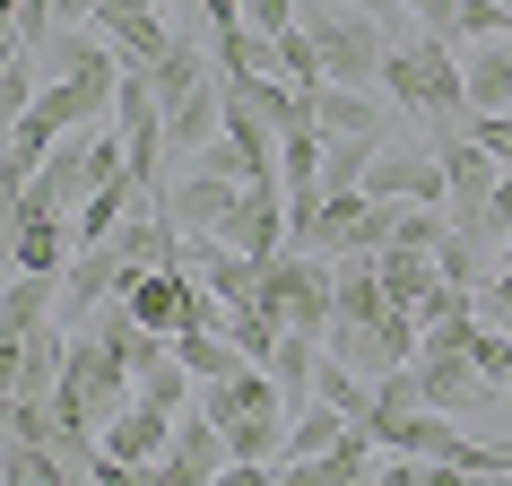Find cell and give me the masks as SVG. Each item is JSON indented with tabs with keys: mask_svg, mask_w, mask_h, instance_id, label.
Wrapping results in <instances>:
<instances>
[{
	"mask_svg": "<svg viewBox=\"0 0 512 486\" xmlns=\"http://www.w3.org/2000/svg\"><path fill=\"white\" fill-rule=\"evenodd\" d=\"M252 304H270L287 330H313V339H322V330L339 322V261H330V252H296V243H287V252H270V261H261V296H252Z\"/></svg>",
	"mask_w": 512,
	"mask_h": 486,
	"instance_id": "6da1fadb",
	"label": "cell"
},
{
	"mask_svg": "<svg viewBox=\"0 0 512 486\" xmlns=\"http://www.w3.org/2000/svg\"><path fill=\"white\" fill-rule=\"evenodd\" d=\"M217 243H235V252H252V261L287 252V183H243V200L226 209Z\"/></svg>",
	"mask_w": 512,
	"mask_h": 486,
	"instance_id": "7a4b0ae2",
	"label": "cell"
},
{
	"mask_svg": "<svg viewBox=\"0 0 512 486\" xmlns=\"http://www.w3.org/2000/svg\"><path fill=\"white\" fill-rule=\"evenodd\" d=\"M365 191H374V200H434V209H452V174L434 157V139L426 148H382L374 174H365Z\"/></svg>",
	"mask_w": 512,
	"mask_h": 486,
	"instance_id": "3957f363",
	"label": "cell"
},
{
	"mask_svg": "<svg viewBox=\"0 0 512 486\" xmlns=\"http://www.w3.org/2000/svg\"><path fill=\"white\" fill-rule=\"evenodd\" d=\"M122 278H131L122 243H87V252H70V270H61V322H87V313H105V304L122 296Z\"/></svg>",
	"mask_w": 512,
	"mask_h": 486,
	"instance_id": "277c9868",
	"label": "cell"
},
{
	"mask_svg": "<svg viewBox=\"0 0 512 486\" xmlns=\"http://www.w3.org/2000/svg\"><path fill=\"white\" fill-rule=\"evenodd\" d=\"M61 365H70V339H61V313H53L27 339H9V400H53Z\"/></svg>",
	"mask_w": 512,
	"mask_h": 486,
	"instance_id": "5b68a950",
	"label": "cell"
},
{
	"mask_svg": "<svg viewBox=\"0 0 512 486\" xmlns=\"http://www.w3.org/2000/svg\"><path fill=\"white\" fill-rule=\"evenodd\" d=\"M157 200H165V217H174L183 235H217V226H226V209L243 200V183H226V174H200V165H191V174H174Z\"/></svg>",
	"mask_w": 512,
	"mask_h": 486,
	"instance_id": "8992f818",
	"label": "cell"
},
{
	"mask_svg": "<svg viewBox=\"0 0 512 486\" xmlns=\"http://www.w3.org/2000/svg\"><path fill=\"white\" fill-rule=\"evenodd\" d=\"M313 122H322L330 139H391V113H382V96H374V87H339V79L313 87Z\"/></svg>",
	"mask_w": 512,
	"mask_h": 486,
	"instance_id": "52a82bcc",
	"label": "cell"
},
{
	"mask_svg": "<svg viewBox=\"0 0 512 486\" xmlns=\"http://www.w3.org/2000/svg\"><path fill=\"white\" fill-rule=\"evenodd\" d=\"M460 70H469V113H512V35L460 44Z\"/></svg>",
	"mask_w": 512,
	"mask_h": 486,
	"instance_id": "ba28073f",
	"label": "cell"
},
{
	"mask_svg": "<svg viewBox=\"0 0 512 486\" xmlns=\"http://www.w3.org/2000/svg\"><path fill=\"white\" fill-rule=\"evenodd\" d=\"M217 131H226V70H217V79H200L183 105L165 113V148H174V157H191V148H209Z\"/></svg>",
	"mask_w": 512,
	"mask_h": 486,
	"instance_id": "9c48e42d",
	"label": "cell"
},
{
	"mask_svg": "<svg viewBox=\"0 0 512 486\" xmlns=\"http://www.w3.org/2000/svg\"><path fill=\"white\" fill-rule=\"evenodd\" d=\"M96 27L113 35V53L131 61V70H157V61L183 44V35L165 27V9H122V18H96Z\"/></svg>",
	"mask_w": 512,
	"mask_h": 486,
	"instance_id": "30bf717a",
	"label": "cell"
},
{
	"mask_svg": "<svg viewBox=\"0 0 512 486\" xmlns=\"http://www.w3.org/2000/svg\"><path fill=\"white\" fill-rule=\"evenodd\" d=\"M339 426H348V408H330L322 391H313V400L296 408V426H287V443H278V460H270V469L287 478V469H304V460H322L330 443H339Z\"/></svg>",
	"mask_w": 512,
	"mask_h": 486,
	"instance_id": "8fae6325",
	"label": "cell"
},
{
	"mask_svg": "<svg viewBox=\"0 0 512 486\" xmlns=\"http://www.w3.org/2000/svg\"><path fill=\"white\" fill-rule=\"evenodd\" d=\"M374 270H382V296H391V304H426V287L443 278V252H417V243H382V252H374Z\"/></svg>",
	"mask_w": 512,
	"mask_h": 486,
	"instance_id": "7c38bea8",
	"label": "cell"
},
{
	"mask_svg": "<svg viewBox=\"0 0 512 486\" xmlns=\"http://www.w3.org/2000/svg\"><path fill=\"white\" fill-rule=\"evenodd\" d=\"M61 139H70V131H61V122H44L35 105H27V113H9V191L35 183V174H44V157H53Z\"/></svg>",
	"mask_w": 512,
	"mask_h": 486,
	"instance_id": "4fadbf2b",
	"label": "cell"
},
{
	"mask_svg": "<svg viewBox=\"0 0 512 486\" xmlns=\"http://www.w3.org/2000/svg\"><path fill=\"white\" fill-rule=\"evenodd\" d=\"M322 157H330V131H278V183L287 191H322Z\"/></svg>",
	"mask_w": 512,
	"mask_h": 486,
	"instance_id": "5bb4252c",
	"label": "cell"
},
{
	"mask_svg": "<svg viewBox=\"0 0 512 486\" xmlns=\"http://www.w3.org/2000/svg\"><path fill=\"white\" fill-rule=\"evenodd\" d=\"M174 356H183V365H191L200 382H217V374H243V365H252V356H243L235 339H226V330H174Z\"/></svg>",
	"mask_w": 512,
	"mask_h": 486,
	"instance_id": "9a60e30c",
	"label": "cell"
},
{
	"mask_svg": "<svg viewBox=\"0 0 512 486\" xmlns=\"http://www.w3.org/2000/svg\"><path fill=\"white\" fill-rule=\"evenodd\" d=\"M382 148H391V139H330V157H322V191H365V174H374Z\"/></svg>",
	"mask_w": 512,
	"mask_h": 486,
	"instance_id": "2e32d148",
	"label": "cell"
},
{
	"mask_svg": "<svg viewBox=\"0 0 512 486\" xmlns=\"http://www.w3.org/2000/svg\"><path fill=\"white\" fill-rule=\"evenodd\" d=\"M148 79H157V96H165V113H174V105H183V96H191V87L209 79V61H200V44H174V53H165L157 70H148Z\"/></svg>",
	"mask_w": 512,
	"mask_h": 486,
	"instance_id": "e0dca14e",
	"label": "cell"
},
{
	"mask_svg": "<svg viewBox=\"0 0 512 486\" xmlns=\"http://www.w3.org/2000/svg\"><path fill=\"white\" fill-rule=\"evenodd\" d=\"M408 408H426V374H417V365L374 374V417H408Z\"/></svg>",
	"mask_w": 512,
	"mask_h": 486,
	"instance_id": "ac0fdd59",
	"label": "cell"
},
{
	"mask_svg": "<svg viewBox=\"0 0 512 486\" xmlns=\"http://www.w3.org/2000/svg\"><path fill=\"white\" fill-rule=\"evenodd\" d=\"M243 18H252L261 35H287V27L304 18V0H243Z\"/></svg>",
	"mask_w": 512,
	"mask_h": 486,
	"instance_id": "d6986e66",
	"label": "cell"
},
{
	"mask_svg": "<svg viewBox=\"0 0 512 486\" xmlns=\"http://www.w3.org/2000/svg\"><path fill=\"white\" fill-rule=\"evenodd\" d=\"M469 131H478L486 148H495V157L512 165V113H469Z\"/></svg>",
	"mask_w": 512,
	"mask_h": 486,
	"instance_id": "ffe728a7",
	"label": "cell"
},
{
	"mask_svg": "<svg viewBox=\"0 0 512 486\" xmlns=\"http://www.w3.org/2000/svg\"><path fill=\"white\" fill-rule=\"evenodd\" d=\"M400 9H417L434 35H452V18H460V0H400Z\"/></svg>",
	"mask_w": 512,
	"mask_h": 486,
	"instance_id": "44dd1931",
	"label": "cell"
},
{
	"mask_svg": "<svg viewBox=\"0 0 512 486\" xmlns=\"http://www.w3.org/2000/svg\"><path fill=\"white\" fill-rule=\"evenodd\" d=\"M486 478H512V434H495V443H486Z\"/></svg>",
	"mask_w": 512,
	"mask_h": 486,
	"instance_id": "7402d4cb",
	"label": "cell"
}]
</instances>
